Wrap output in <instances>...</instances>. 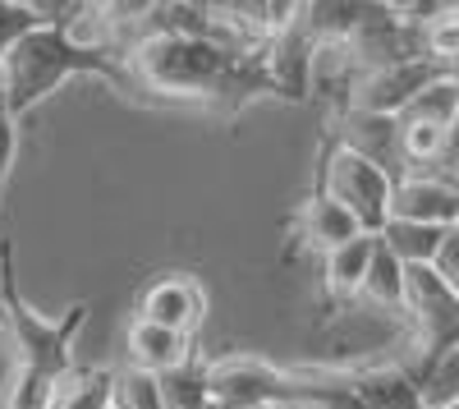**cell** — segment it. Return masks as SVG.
I'll use <instances>...</instances> for the list:
<instances>
[{
	"instance_id": "cell-11",
	"label": "cell",
	"mask_w": 459,
	"mask_h": 409,
	"mask_svg": "<svg viewBox=\"0 0 459 409\" xmlns=\"http://www.w3.org/2000/svg\"><path fill=\"white\" fill-rule=\"evenodd\" d=\"M359 409H423L418 387L409 378L404 363H363V368H344Z\"/></svg>"
},
{
	"instance_id": "cell-13",
	"label": "cell",
	"mask_w": 459,
	"mask_h": 409,
	"mask_svg": "<svg viewBox=\"0 0 459 409\" xmlns=\"http://www.w3.org/2000/svg\"><path fill=\"white\" fill-rule=\"evenodd\" d=\"M125 350H129V368H143L152 378H166L175 368H184L194 359V341L179 336V331H166V326H152V322H129V336H125Z\"/></svg>"
},
{
	"instance_id": "cell-17",
	"label": "cell",
	"mask_w": 459,
	"mask_h": 409,
	"mask_svg": "<svg viewBox=\"0 0 459 409\" xmlns=\"http://www.w3.org/2000/svg\"><path fill=\"white\" fill-rule=\"evenodd\" d=\"M359 300H368V304H377V309L404 318V267L395 263L386 248H381V239H377V253H372V263H368V276H363Z\"/></svg>"
},
{
	"instance_id": "cell-14",
	"label": "cell",
	"mask_w": 459,
	"mask_h": 409,
	"mask_svg": "<svg viewBox=\"0 0 459 409\" xmlns=\"http://www.w3.org/2000/svg\"><path fill=\"white\" fill-rule=\"evenodd\" d=\"M110 400H115V368L74 363L69 373L51 382L47 409H110Z\"/></svg>"
},
{
	"instance_id": "cell-21",
	"label": "cell",
	"mask_w": 459,
	"mask_h": 409,
	"mask_svg": "<svg viewBox=\"0 0 459 409\" xmlns=\"http://www.w3.org/2000/svg\"><path fill=\"white\" fill-rule=\"evenodd\" d=\"M14 157H19V120L5 110V101H0V207H5V184H10Z\"/></svg>"
},
{
	"instance_id": "cell-23",
	"label": "cell",
	"mask_w": 459,
	"mask_h": 409,
	"mask_svg": "<svg viewBox=\"0 0 459 409\" xmlns=\"http://www.w3.org/2000/svg\"><path fill=\"white\" fill-rule=\"evenodd\" d=\"M272 409H281V405H272Z\"/></svg>"
},
{
	"instance_id": "cell-4",
	"label": "cell",
	"mask_w": 459,
	"mask_h": 409,
	"mask_svg": "<svg viewBox=\"0 0 459 409\" xmlns=\"http://www.w3.org/2000/svg\"><path fill=\"white\" fill-rule=\"evenodd\" d=\"M203 387L212 409H272L294 405V373L281 363H266L253 354L203 359Z\"/></svg>"
},
{
	"instance_id": "cell-7",
	"label": "cell",
	"mask_w": 459,
	"mask_h": 409,
	"mask_svg": "<svg viewBox=\"0 0 459 409\" xmlns=\"http://www.w3.org/2000/svg\"><path fill=\"white\" fill-rule=\"evenodd\" d=\"M134 318L138 322H152V326H166V331H179V336L194 341L203 318H207V294H203L198 276L166 272V276H157L152 285H143Z\"/></svg>"
},
{
	"instance_id": "cell-10",
	"label": "cell",
	"mask_w": 459,
	"mask_h": 409,
	"mask_svg": "<svg viewBox=\"0 0 459 409\" xmlns=\"http://www.w3.org/2000/svg\"><path fill=\"white\" fill-rule=\"evenodd\" d=\"M354 235H363V231H359V221L344 212L331 194H322V189H313L308 198L299 203V212H294V239H299L303 253L326 257L331 248L350 244Z\"/></svg>"
},
{
	"instance_id": "cell-22",
	"label": "cell",
	"mask_w": 459,
	"mask_h": 409,
	"mask_svg": "<svg viewBox=\"0 0 459 409\" xmlns=\"http://www.w3.org/2000/svg\"><path fill=\"white\" fill-rule=\"evenodd\" d=\"M432 272L459 294V226L446 231V239H441V248H437V257H432Z\"/></svg>"
},
{
	"instance_id": "cell-5",
	"label": "cell",
	"mask_w": 459,
	"mask_h": 409,
	"mask_svg": "<svg viewBox=\"0 0 459 409\" xmlns=\"http://www.w3.org/2000/svg\"><path fill=\"white\" fill-rule=\"evenodd\" d=\"M404 322L413 326V359H428L459 341V294L432 267H404Z\"/></svg>"
},
{
	"instance_id": "cell-3",
	"label": "cell",
	"mask_w": 459,
	"mask_h": 409,
	"mask_svg": "<svg viewBox=\"0 0 459 409\" xmlns=\"http://www.w3.org/2000/svg\"><path fill=\"white\" fill-rule=\"evenodd\" d=\"M313 189L331 194L344 212L359 221L363 235H377V231L391 221V189H395V179H391L386 170H377L372 161L354 157L350 147H340L331 134H322Z\"/></svg>"
},
{
	"instance_id": "cell-1",
	"label": "cell",
	"mask_w": 459,
	"mask_h": 409,
	"mask_svg": "<svg viewBox=\"0 0 459 409\" xmlns=\"http://www.w3.org/2000/svg\"><path fill=\"white\" fill-rule=\"evenodd\" d=\"M37 23L32 32H23L19 42L0 56V101L14 120H23L32 106H42L51 92H60V83H69L74 74L101 79L120 92H138V83L129 79L125 60L106 51V47H88L83 37H74L69 14L74 5H32Z\"/></svg>"
},
{
	"instance_id": "cell-24",
	"label": "cell",
	"mask_w": 459,
	"mask_h": 409,
	"mask_svg": "<svg viewBox=\"0 0 459 409\" xmlns=\"http://www.w3.org/2000/svg\"><path fill=\"white\" fill-rule=\"evenodd\" d=\"M450 409H459V405H450Z\"/></svg>"
},
{
	"instance_id": "cell-19",
	"label": "cell",
	"mask_w": 459,
	"mask_h": 409,
	"mask_svg": "<svg viewBox=\"0 0 459 409\" xmlns=\"http://www.w3.org/2000/svg\"><path fill=\"white\" fill-rule=\"evenodd\" d=\"M115 409H166L161 378L143 373V368H120L115 373Z\"/></svg>"
},
{
	"instance_id": "cell-20",
	"label": "cell",
	"mask_w": 459,
	"mask_h": 409,
	"mask_svg": "<svg viewBox=\"0 0 459 409\" xmlns=\"http://www.w3.org/2000/svg\"><path fill=\"white\" fill-rule=\"evenodd\" d=\"M37 23V10L32 5H23V0H0V56H5L23 32H32Z\"/></svg>"
},
{
	"instance_id": "cell-2",
	"label": "cell",
	"mask_w": 459,
	"mask_h": 409,
	"mask_svg": "<svg viewBox=\"0 0 459 409\" xmlns=\"http://www.w3.org/2000/svg\"><path fill=\"white\" fill-rule=\"evenodd\" d=\"M92 304L79 300L69 304L56 322H47L28 304V294L19 290V257H14V239L10 231H0V326H5V341L14 350V368L56 382L60 373H69L74 363V336L83 331Z\"/></svg>"
},
{
	"instance_id": "cell-12",
	"label": "cell",
	"mask_w": 459,
	"mask_h": 409,
	"mask_svg": "<svg viewBox=\"0 0 459 409\" xmlns=\"http://www.w3.org/2000/svg\"><path fill=\"white\" fill-rule=\"evenodd\" d=\"M372 253H377V235H354L350 244H340V248H331L322 257V300H326V313H335V309L359 300Z\"/></svg>"
},
{
	"instance_id": "cell-25",
	"label": "cell",
	"mask_w": 459,
	"mask_h": 409,
	"mask_svg": "<svg viewBox=\"0 0 459 409\" xmlns=\"http://www.w3.org/2000/svg\"><path fill=\"white\" fill-rule=\"evenodd\" d=\"M110 409H115V405H110Z\"/></svg>"
},
{
	"instance_id": "cell-9",
	"label": "cell",
	"mask_w": 459,
	"mask_h": 409,
	"mask_svg": "<svg viewBox=\"0 0 459 409\" xmlns=\"http://www.w3.org/2000/svg\"><path fill=\"white\" fill-rule=\"evenodd\" d=\"M391 216L450 231V226H459V189L437 175H404L391 189Z\"/></svg>"
},
{
	"instance_id": "cell-6",
	"label": "cell",
	"mask_w": 459,
	"mask_h": 409,
	"mask_svg": "<svg viewBox=\"0 0 459 409\" xmlns=\"http://www.w3.org/2000/svg\"><path fill=\"white\" fill-rule=\"evenodd\" d=\"M446 79L432 60H404V65H386V69H368L354 79L350 97L340 110H368V116H400V110L423 92L428 83Z\"/></svg>"
},
{
	"instance_id": "cell-15",
	"label": "cell",
	"mask_w": 459,
	"mask_h": 409,
	"mask_svg": "<svg viewBox=\"0 0 459 409\" xmlns=\"http://www.w3.org/2000/svg\"><path fill=\"white\" fill-rule=\"evenodd\" d=\"M409 378L418 387L423 409H450L459 405V341H450L446 350L428 354V359H409Z\"/></svg>"
},
{
	"instance_id": "cell-16",
	"label": "cell",
	"mask_w": 459,
	"mask_h": 409,
	"mask_svg": "<svg viewBox=\"0 0 459 409\" xmlns=\"http://www.w3.org/2000/svg\"><path fill=\"white\" fill-rule=\"evenodd\" d=\"M377 239H381V248H386L400 267H432V257H437L446 231H441V226H418V221H395V216H391L386 226L377 231Z\"/></svg>"
},
{
	"instance_id": "cell-18",
	"label": "cell",
	"mask_w": 459,
	"mask_h": 409,
	"mask_svg": "<svg viewBox=\"0 0 459 409\" xmlns=\"http://www.w3.org/2000/svg\"><path fill=\"white\" fill-rule=\"evenodd\" d=\"M395 120H418V125H441V129H450V125H459V79H437V83H428L423 92H418Z\"/></svg>"
},
{
	"instance_id": "cell-8",
	"label": "cell",
	"mask_w": 459,
	"mask_h": 409,
	"mask_svg": "<svg viewBox=\"0 0 459 409\" xmlns=\"http://www.w3.org/2000/svg\"><path fill=\"white\" fill-rule=\"evenodd\" d=\"M340 147H350L354 157L372 161L391 179H404V152H400V120L395 116H368V110H335V125L326 129Z\"/></svg>"
}]
</instances>
